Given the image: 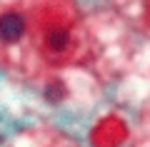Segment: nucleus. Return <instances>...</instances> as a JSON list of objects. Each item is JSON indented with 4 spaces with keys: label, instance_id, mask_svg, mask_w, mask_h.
I'll use <instances>...</instances> for the list:
<instances>
[{
    "label": "nucleus",
    "instance_id": "obj_1",
    "mask_svg": "<svg viewBox=\"0 0 150 147\" xmlns=\"http://www.w3.org/2000/svg\"><path fill=\"white\" fill-rule=\"evenodd\" d=\"M25 32V18L15 10H8L0 15V40L3 42H15Z\"/></svg>",
    "mask_w": 150,
    "mask_h": 147
},
{
    "label": "nucleus",
    "instance_id": "obj_3",
    "mask_svg": "<svg viewBox=\"0 0 150 147\" xmlns=\"http://www.w3.org/2000/svg\"><path fill=\"white\" fill-rule=\"evenodd\" d=\"M63 85L60 82H53V85H48V87H45V97H48V100H53V102H58L60 97H63Z\"/></svg>",
    "mask_w": 150,
    "mask_h": 147
},
{
    "label": "nucleus",
    "instance_id": "obj_2",
    "mask_svg": "<svg viewBox=\"0 0 150 147\" xmlns=\"http://www.w3.org/2000/svg\"><path fill=\"white\" fill-rule=\"evenodd\" d=\"M45 45H48L50 53H65L68 45H70V32L65 27H53L45 35Z\"/></svg>",
    "mask_w": 150,
    "mask_h": 147
}]
</instances>
